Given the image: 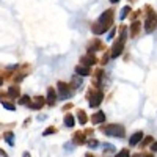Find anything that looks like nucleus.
I'll list each match as a JSON object with an SVG mask.
<instances>
[{"instance_id": "obj_1", "label": "nucleus", "mask_w": 157, "mask_h": 157, "mask_svg": "<svg viewBox=\"0 0 157 157\" xmlns=\"http://www.w3.org/2000/svg\"><path fill=\"white\" fill-rule=\"evenodd\" d=\"M126 38H127V27L123 25L121 30H120V38L113 43V47H112V52H110V57L116 58L118 55H121L123 52V47H124V43H126Z\"/></svg>"}, {"instance_id": "obj_2", "label": "nucleus", "mask_w": 157, "mask_h": 157, "mask_svg": "<svg viewBox=\"0 0 157 157\" xmlns=\"http://www.w3.org/2000/svg\"><path fill=\"white\" fill-rule=\"evenodd\" d=\"M86 99H88L90 105L96 109V107L101 105V102L104 99V93H102L101 90H98V88H90L88 93H86Z\"/></svg>"}, {"instance_id": "obj_3", "label": "nucleus", "mask_w": 157, "mask_h": 157, "mask_svg": "<svg viewBox=\"0 0 157 157\" xmlns=\"http://www.w3.org/2000/svg\"><path fill=\"white\" fill-rule=\"evenodd\" d=\"M102 132L105 134V135H110V137L123 138V137L126 135V129H124V126H121V124H110V126L102 127Z\"/></svg>"}, {"instance_id": "obj_4", "label": "nucleus", "mask_w": 157, "mask_h": 157, "mask_svg": "<svg viewBox=\"0 0 157 157\" xmlns=\"http://www.w3.org/2000/svg\"><path fill=\"white\" fill-rule=\"evenodd\" d=\"M112 22H113V11L112 10L104 11L102 14H101V17H99V21H98V24L102 27L104 32H107L112 27Z\"/></svg>"}, {"instance_id": "obj_5", "label": "nucleus", "mask_w": 157, "mask_h": 157, "mask_svg": "<svg viewBox=\"0 0 157 157\" xmlns=\"http://www.w3.org/2000/svg\"><path fill=\"white\" fill-rule=\"evenodd\" d=\"M145 10H146V22H145V30L148 32V33H151L154 29H155V13L151 10V6L149 5H146L145 6Z\"/></svg>"}, {"instance_id": "obj_6", "label": "nucleus", "mask_w": 157, "mask_h": 157, "mask_svg": "<svg viewBox=\"0 0 157 157\" xmlns=\"http://www.w3.org/2000/svg\"><path fill=\"white\" fill-rule=\"evenodd\" d=\"M57 86H58V96H60L61 99H68V98H71V96H72V88H71V85H69V83L58 82V83H57Z\"/></svg>"}, {"instance_id": "obj_7", "label": "nucleus", "mask_w": 157, "mask_h": 157, "mask_svg": "<svg viewBox=\"0 0 157 157\" xmlns=\"http://www.w3.org/2000/svg\"><path fill=\"white\" fill-rule=\"evenodd\" d=\"M44 104H46V99H44L43 96H36V98H33V99L30 101L29 107L33 109V110H39V109L44 105Z\"/></svg>"}, {"instance_id": "obj_8", "label": "nucleus", "mask_w": 157, "mask_h": 157, "mask_svg": "<svg viewBox=\"0 0 157 157\" xmlns=\"http://www.w3.org/2000/svg\"><path fill=\"white\" fill-rule=\"evenodd\" d=\"M94 63H96V57H94V54H90V52H88V55H83L80 60V64L82 66H86V68L93 66Z\"/></svg>"}, {"instance_id": "obj_9", "label": "nucleus", "mask_w": 157, "mask_h": 157, "mask_svg": "<svg viewBox=\"0 0 157 157\" xmlns=\"http://www.w3.org/2000/svg\"><path fill=\"white\" fill-rule=\"evenodd\" d=\"M57 91L52 88V86H49L47 88V99H46V102L49 104V105H55V102H57Z\"/></svg>"}, {"instance_id": "obj_10", "label": "nucleus", "mask_w": 157, "mask_h": 157, "mask_svg": "<svg viewBox=\"0 0 157 157\" xmlns=\"http://www.w3.org/2000/svg\"><path fill=\"white\" fill-rule=\"evenodd\" d=\"M91 123L93 124H101V123H105V113L104 112H96L94 115H91Z\"/></svg>"}, {"instance_id": "obj_11", "label": "nucleus", "mask_w": 157, "mask_h": 157, "mask_svg": "<svg viewBox=\"0 0 157 157\" xmlns=\"http://www.w3.org/2000/svg\"><path fill=\"white\" fill-rule=\"evenodd\" d=\"M8 96L11 98V99H16V98H19L21 96V88L17 86V85H11L10 88H8Z\"/></svg>"}, {"instance_id": "obj_12", "label": "nucleus", "mask_w": 157, "mask_h": 157, "mask_svg": "<svg viewBox=\"0 0 157 157\" xmlns=\"http://www.w3.org/2000/svg\"><path fill=\"white\" fill-rule=\"evenodd\" d=\"M101 49H104V44L99 41V39H93V41L90 43V47H88V52L90 54H93L94 50H101Z\"/></svg>"}, {"instance_id": "obj_13", "label": "nucleus", "mask_w": 157, "mask_h": 157, "mask_svg": "<svg viewBox=\"0 0 157 157\" xmlns=\"http://www.w3.org/2000/svg\"><path fill=\"white\" fill-rule=\"evenodd\" d=\"M141 138H143V132H141V130H138V132H135L132 137L129 138V145H130V146H135L137 143L141 141Z\"/></svg>"}, {"instance_id": "obj_14", "label": "nucleus", "mask_w": 157, "mask_h": 157, "mask_svg": "<svg viewBox=\"0 0 157 157\" xmlns=\"http://www.w3.org/2000/svg\"><path fill=\"white\" fill-rule=\"evenodd\" d=\"M72 141H74V145H83V143L86 141L85 140V134L83 132H75L72 135Z\"/></svg>"}, {"instance_id": "obj_15", "label": "nucleus", "mask_w": 157, "mask_h": 157, "mask_svg": "<svg viewBox=\"0 0 157 157\" xmlns=\"http://www.w3.org/2000/svg\"><path fill=\"white\" fill-rule=\"evenodd\" d=\"M75 72H77V75H80V77H85V75H90L91 74V71H90V68H86V66H77L75 68Z\"/></svg>"}, {"instance_id": "obj_16", "label": "nucleus", "mask_w": 157, "mask_h": 157, "mask_svg": "<svg viewBox=\"0 0 157 157\" xmlns=\"http://www.w3.org/2000/svg\"><path fill=\"white\" fill-rule=\"evenodd\" d=\"M77 120L80 124H86L88 123V116L85 113V110H77Z\"/></svg>"}, {"instance_id": "obj_17", "label": "nucleus", "mask_w": 157, "mask_h": 157, "mask_svg": "<svg viewBox=\"0 0 157 157\" xmlns=\"http://www.w3.org/2000/svg\"><path fill=\"white\" fill-rule=\"evenodd\" d=\"M140 27H141V25H140V22H132V25H130V36H132V38H135L137 35H138V32H140Z\"/></svg>"}, {"instance_id": "obj_18", "label": "nucleus", "mask_w": 157, "mask_h": 157, "mask_svg": "<svg viewBox=\"0 0 157 157\" xmlns=\"http://www.w3.org/2000/svg\"><path fill=\"white\" fill-rule=\"evenodd\" d=\"M69 85H71V88H74V90H75V88H80V85H82V78L78 77V75H74V77L71 78V83H69Z\"/></svg>"}, {"instance_id": "obj_19", "label": "nucleus", "mask_w": 157, "mask_h": 157, "mask_svg": "<svg viewBox=\"0 0 157 157\" xmlns=\"http://www.w3.org/2000/svg\"><path fill=\"white\" fill-rule=\"evenodd\" d=\"M74 116L71 115V113H66L64 115V126L66 127H74Z\"/></svg>"}, {"instance_id": "obj_20", "label": "nucleus", "mask_w": 157, "mask_h": 157, "mask_svg": "<svg viewBox=\"0 0 157 157\" xmlns=\"http://www.w3.org/2000/svg\"><path fill=\"white\" fill-rule=\"evenodd\" d=\"M102 74H104V72H102L101 69H98V71L94 72V85H96V86H99V82H101V78H102Z\"/></svg>"}, {"instance_id": "obj_21", "label": "nucleus", "mask_w": 157, "mask_h": 157, "mask_svg": "<svg viewBox=\"0 0 157 157\" xmlns=\"http://www.w3.org/2000/svg\"><path fill=\"white\" fill-rule=\"evenodd\" d=\"M2 105L6 109V110H10V112H13V110H16V107H14V104H11V102H8V101H2Z\"/></svg>"}, {"instance_id": "obj_22", "label": "nucleus", "mask_w": 157, "mask_h": 157, "mask_svg": "<svg viewBox=\"0 0 157 157\" xmlns=\"http://www.w3.org/2000/svg\"><path fill=\"white\" fill-rule=\"evenodd\" d=\"M57 132V127H54V126H49L46 130H44V132H43V135L44 137H47V135H50V134H55Z\"/></svg>"}, {"instance_id": "obj_23", "label": "nucleus", "mask_w": 157, "mask_h": 157, "mask_svg": "<svg viewBox=\"0 0 157 157\" xmlns=\"http://www.w3.org/2000/svg\"><path fill=\"white\" fill-rule=\"evenodd\" d=\"M130 10H132L130 6H124V8H123V11H121V14H120V19H126V16H127V14H130Z\"/></svg>"}, {"instance_id": "obj_24", "label": "nucleus", "mask_w": 157, "mask_h": 157, "mask_svg": "<svg viewBox=\"0 0 157 157\" xmlns=\"http://www.w3.org/2000/svg\"><path fill=\"white\" fill-rule=\"evenodd\" d=\"M129 155H130V151L127 148H124V149H121L120 152H118L115 157H129Z\"/></svg>"}, {"instance_id": "obj_25", "label": "nucleus", "mask_w": 157, "mask_h": 157, "mask_svg": "<svg viewBox=\"0 0 157 157\" xmlns=\"http://www.w3.org/2000/svg\"><path fill=\"white\" fill-rule=\"evenodd\" d=\"M30 98L29 96H22L21 99H19V104H21V105H29V104H30Z\"/></svg>"}, {"instance_id": "obj_26", "label": "nucleus", "mask_w": 157, "mask_h": 157, "mask_svg": "<svg viewBox=\"0 0 157 157\" xmlns=\"http://www.w3.org/2000/svg\"><path fill=\"white\" fill-rule=\"evenodd\" d=\"M88 146L90 148H96V146H99V141L94 140V138H91V140H88Z\"/></svg>"}, {"instance_id": "obj_27", "label": "nucleus", "mask_w": 157, "mask_h": 157, "mask_svg": "<svg viewBox=\"0 0 157 157\" xmlns=\"http://www.w3.org/2000/svg\"><path fill=\"white\" fill-rule=\"evenodd\" d=\"M109 58H110V54H104L102 58H101V63H102V64H107V63H109Z\"/></svg>"}, {"instance_id": "obj_28", "label": "nucleus", "mask_w": 157, "mask_h": 157, "mask_svg": "<svg viewBox=\"0 0 157 157\" xmlns=\"http://www.w3.org/2000/svg\"><path fill=\"white\" fill-rule=\"evenodd\" d=\"M5 140L10 143V145H13V134H11V132H6V134H5Z\"/></svg>"}, {"instance_id": "obj_29", "label": "nucleus", "mask_w": 157, "mask_h": 157, "mask_svg": "<svg viewBox=\"0 0 157 157\" xmlns=\"http://www.w3.org/2000/svg\"><path fill=\"white\" fill-rule=\"evenodd\" d=\"M149 143H152V137H146L145 141L141 143V146H146V145H149Z\"/></svg>"}, {"instance_id": "obj_30", "label": "nucleus", "mask_w": 157, "mask_h": 157, "mask_svg": "<svg viewBox=\"0 0 157 157\" xmlns=\"http://www.w3.org/2000/svg\"><path fill=\"white\" fill-rule=\"evenodd\" d=\"M151 151H152V152H157V141H154V143H152V146H151Z\"/></svg>"}, {"instance_id": "obj_31", "label": "nucleus", "mask_w": 157, "mask_h": 157, "mask_svg": "<svg viewBox=\"0 0 157 157\" xmlns=\"http://www.w3.org/2000/svg\"><path fill=\"white\" fill-rule=\"evenodd\" d=\"M104 146H105V151H109V152L113 151V146H112V145H104Z\"/></svg>"}, {"instance_id": "obj_32", "label": "nucleus", "mask_w": 157, "mask_h": 157, "mask_svg": "<svg viewBox=\"0 0 157 157\" xmlns=\"http://www.w3.org/2000/svg\"><path fill=\"white\" fill-rule=\"evenodd\" d=\"M85 134H88V135H93V130H91V129H86V130H85Z\"/></svg>"}, {"instance_id": "obj_33", "label": "nucleus", "mask_w": 157, "mask_h": 157, "mask_svg": "<svg viewBox=\"0 0 157 157\" xmlns=\"http://www.w3.org/2000/svg\"><path fill=\"white\" fill-rule=\"evenodd\" d=\"M22 157H32V155H30L29 152H24V154H22Z\"/></svg>"}, {"instance_id": "obj_34", "label": "nucleus", "mask_w": 157, "mask_h": 157, "mask_svg": "<svg viewBox=\"0 0 157 157\" xmlns=\"http://www.w3.org/2000/svg\"><path fill=\"white\" fill-rule=\"evenodd\" d=\"M0 154H2L3 157H6V152H5V151H2V149H0Z\"/></svg>"}, {"instance_id": "obj_35", "label": "nucleus", "mask_w": 157, "mask_h": 157, "mask_svg": "<svg viewBox=\"0 0 157 157\" xmlns=\"http://www.w3.org/2000/svg\"><path fill=\"white\" fill-rule=\"evenodd\" d=\"M85 157H96V155H93V154H90V152H88V154H86Z\"/></svg>"}, {"instance_id": "obj_36", "label": "nucleus", "mask_w": 157, "mask_h": 157, "mask_svg": "<svg viewBox=\"0 0 157 157\" xmlns=\"http://www.w3.org/2000/svg\"><path fill=\"white\" fill-rule=\"evenodd\" d=\"M110 2H112V3H118V2H120V0H110Z\"/></svg>"}, {"instance_id": "obj_37", "label": "nucleus", "mask_w": 157, "mask_h": 157, "mask_svg": "<svg viewBox=\"0 0 157 157\" xmlns=\"http://www.w3.org/2000/svg\"><path fill=\"white\" fill-rule=\"evenodd\" d=\"M0 85H3V77H0Z\"/></svg>"}]
</instances>
